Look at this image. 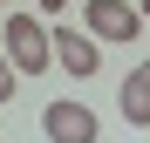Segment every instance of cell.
<instances>
[{"label":"cell","instance_id":"cell-1","mask_svg":"<svg viewBox=\"0 0 150 143\" xmlns=\"http://www.w3.org/2000/svg\"><path fill=\"white\" fill-rule=\"evenodd\" d=\"M0 55L14 61L21 82H28V75H48V68H55V27H48L41 14H28V7H7V14H0Z\"/></svg>","mask_w":150,"mask_h":143},{"label":"cell","instance_id":"cell-4","mask_svg":"<svg viewBox=\"0 0 150 143\" xmlns=\"http://www.w3.org/2000/svg\"><path fill=\"white\" fill-rule=\"evenodd\" d=\"M55 68H68L75 82H89L96 68H103V41L82 34V27H55Z\"/></svg>","mask_w":150,"mask_h":143},{"label":"cell","instance_id":"cell-5","mask_svg":"<svg viewBox=\"0 0 150 143\" xmlns=\"http://www.w3.org/2000/svg\"><path fill=\"white\" fill-rule=\"evenodd\" d=\"M116 109H123V123H130V130H150V61L123 75V89H116Z\"/></svg>","mask_w":150,"mask_h":143},{"label":"cell","instance_id":"cell-7","mask_svg":"<svg viewBox=\"0 0 150 143\" xmlns=\"http://www.w3.org/2000/svg\"><path fill=\"white\" fill-rule=\"evenodd\" d=\"M34 7H41V14H62V7H68V0H34Z\"/></svg>","mask_w":150,"mask_h":143},{"label":"cell","instance_id":"cell-6","mask_svg":"<svg viewBox=\"0 0 150 143\" xmlns=\"http://www.w3.org/2000/svg\"><path fill=\"white\" fill-rule=\"evenodd\" d=\"M14 89H21V75H14V61L0 55V102H14Z\"/></svg>","mask_w":150,"mask_h":143},{"label":"cell","instance_id":"cell-3","mask_svg":"<svg viewBox=\"0 0 150 143\" xmlns=\"http://www.w3.org/2000/svg\"><path fill=\"white\" fill-rule=\"evenodd\" d=\"M41 136L48 143H103L89 102H41Z\"/></svg>","mask_w":150,"mask_h":143},{"label":"cell","instance_id":"cell-8","mask_svg":"<svg viewBox=\"0 0 150 143\" xmlns=\"http://www.w3.org/2000/svg\"><path fill=\"white\" fill-rule=\"evenodd\" d=\"M143 14H150V0H143Z\"/></svg>","mask_w":150,"mask_h":143},{"label":"cell","instance_id":"cell-2","mask_svg":"<svg viewBox=\"0 0 150 143\" xmlns=\"http://www.w3.org/2000/svg\"><path fill=\"white\" fill-rule=\"evenodd\" d=\"M82 34L109 41V48H130L143 34V7H130V0H82Z\"/></svg>","mask_w":150,"mask_h":143}]
</instances>
